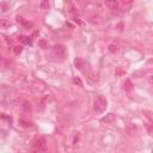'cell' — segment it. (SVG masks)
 Instances as JSON below:
<instances>
[{"mask_svg":"<svg viewBox=\"0 0 153 153\" xmlns=\"http://www.w3.org/2000/svg\"><path fill=\"white\" fill-rule=\"evenodd\" d=\"M93 105H95L93 108H95L96 113H103L106 109V99L104 97H102V96H98L95 99Z\"/></svg>","mask_w":153,"mask_h":153,"instance_id":"1","label":"cell"},{"mask_svg":"<svg viewBox=\"0 0 153 153\" xmlns=\"http://www.w3.org/2000/svg\"><path fill=\"white\" fill-rule=\"evenodd\" d=\"M65 53H66V50H65V47L64 46H61V44H58V46H55L53 48V54L54 55H58V56H65Z\"/></svg>","mask_w":153,"mask_h":153,"instance_id":"2","label":"cell"},{"mask_svg":"<svg viewBox=\"0 0 153 153\" xmlns=\"http://www.w3.org/2000/svg\"><path fill=\"white\" fill-rule=\"evenodd\" d=\"M35 150L38 151V152L46 151V141H44V139H40V140L36 141V143H35Z\"/></svg>","mask_w":153,"mask_h":153,"instance_id":"3","label":"cell"},{"mask_svg":"<svg viewBox=\"0 0 153 153\" xmlns=\"http://www.w3.org/2000/svg\"><path fill=\"white\" fill-rule=\"evenodd\" d=\"M11 25H12V22L10 19H7V18L0 19V29H8Z\"/></svg>","mask_w":153,"mask_h":153,"instance_id":"4","label":"cell"},{"mask_svg":"<svg viewBox=\"0 0 153 153\" xmlns=\"http://www.w3.org/2000/svg\"><path fill=\"white\" fill-rule=\"evenodd\" d=\"M104 4L106 7L111 8V10H115V8H117V6H119L116 0H104Z\"/></svg>","mask_w":153,"mask_h":153,"instance_id":"5","label":"cell"},{"mask_svg":"<svg viewBox=\"0 0 153 153\" xmlns=\"http://www.w3.org/2000/svg\"><path fill=\"white\" fill-rule=\"evenodd\" d=\"M74 65H75V67L78 68V69H80L82 71L84 67H85V61L83 60V59H80V58H77L75 60H74Z\"/></svg>","mask_w":153,"mask_h":153,"instance_id":"6","label":"cell"},{"mask_svg":"<svg viewBox=\"0 0 153 153\" xmlns=\"http://www.w3.org/2000/svg\"><path fill=\"white\" fill-rule=\"evenodd\" d=\"M18 40H19V42L23 44H31V40H30L29 36H21Z\"/></svg>","mask_w":153,"mask_h":153,"instance_id":"7","label":"cell"},{"mask_svg":"<svg viewBox=\"0 0 153 153\" xmlns=\"http://www.w3.org/2000/svg\"><path fill=\"white\" fill-rule=\"evenodd\" d=\"M87 78H89V80L91 83H96L97 82V74H95V73H91V72H90V73H87Z\"/></svg>","mask_w":153,"mask_h":153,"instance_id":"8","label":"cell"},{"mask_svg":"<svg viewBox=\"0 0 153 153\" xmlns=\"http://www.w3.org/2000/svg\"><path fill=\"white\" fill-rule=\"evenodd\" d=\"M49 7V0H41V8L42 10H47Z\"/></svg>","mask_w":153,"mask_h":153,"instance_id":"9","label":"cell"},{"mask_svg":"<svg viewBox=\"0 0 153 153\" xmlns=\"http://www.w3.org/2000/svg\"><path fill=\"white\" fill-rule=\"evenodd\" d=\"M22 51H23V47L22 46H17V47L13 48V53L16 54V55H19Z\"/></svg>","mask_w":153,"mask_h":153,"instance_id":"10","label":"cell"},{"mask_svg":"<svg viewBox=\"0 0 153 153\" xmlns=\"http://www.w3.org/2000/svg\"><path fill=\"white\" fill-rule=\"evenodd\" d=\"M109 51L110 53H116V51H117V47H116L115 44H110V46H109Z\"/></svg>","mask_w":153,"mask_h":153,"instance_id":"11","label":"cell"},{"mask_svg":"<svg viewBox=\"0 0 153 153\" xmlns=\"http://www.w3.org/2000/svg\"><path fill=\"white\" fill-rule=\"evenodd\" d=\"M5 66V61H4V58H3V55L0 54V69H3V67Z\"/></svg>","mask_w":153,"mask_h":153,"instance_id":"12","label":"cell"},{"mask_svg":"<svg viewBox=\"0 0 153 153\" xmlns=\"http://www.w3.org/2000/svg\"><path fill=\"white\" fill-rule=\"evenodd\" d=\"M73 82H74V83H75V84H78V85H79V86H83V83H82V80H80V79H79V78H75V79H74V80H73Z\"/></svg>","mask_w":153,"mask_h":153,"instance_id":"13","label":"cell"},{"mask_svg":"<svg viewBox=\"0 0 153 153\" xmlns=\"http://www.w3.org/2000/svg\"><path fill=\"white\" fill-rule=\"evenodd\" d=\"M126 85H127V86H126V89H127V90H130V86H132V84H130V82H129V80H127V82H126Z\"/></svg>","mask_w":153,"mask_h":153,"instance_id":"14","label":"cell"},{"mask_svg":"<svg viewBox=\"0 0 153 153\" xmlns=\"http://www.w3.org/2000/svg\"><path fill=\"white\" fill-rule=\"evenodd\" d=\"M40 44L42 46V48H47V44H46V42H44V41H40Z\"/></svg>","mask_w":153,"mask_h":153,"instance_id":"15","label":"cell"},{"mask_svg":"<svg viewBox=\"0 0 153 153\" xmlns=\"http://www.w3.org/2000/svg\"><path fill=\"white\" fill-rule=\"evenodd\" d=\"M133 1H134V0H122L123 4H132Z\"/></svg>","mask_w":153,"mask_h":153,"instance_id":"16","label":"cell"}]
</instances>
